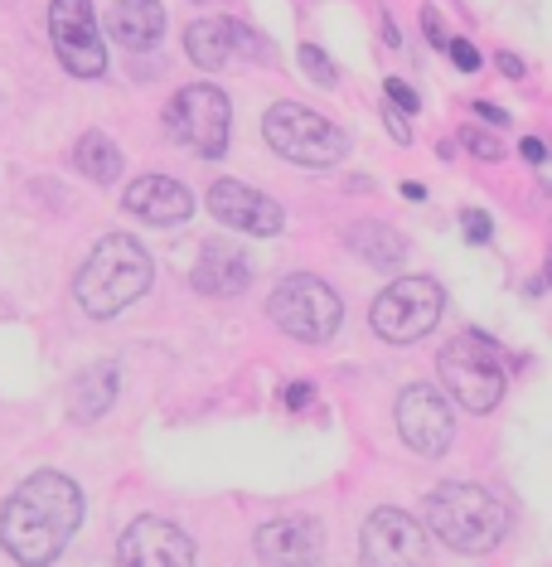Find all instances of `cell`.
Here are the masks:
<instances>
[{
  "mask_svg": "<svg viewBox=\"0 0 552 567\" xmlns=\"http://www.w3.org/2000/svg\"><path fill=\"white\" fill-rule=\"evenodd\" d=\"M83 524V490L63 471H39L0 509V543L20 567H49Z\"/></svg>",
  "mask_w": 552,
  "mask_h": 567,
  "instance_id": "6da1fadb",
  "label": "cell"
},
{
  "mask_svg": "<svg viewBox=\"0 0 552 567\" xmlns=\"http://www.w3.org/2000/svg\"><path fill=\"white\" fill-rule=\"evenodd\" d=\"M426 514V534H436L446 548L456 553H490L500 548L504 529H509V509L500 495H490L484 485H466V481H446L436 485L422 500Z\"/></svg>",
  "mask_w": 552,
  "mask_h": 567,
  "instance_id": "7a4b0ae2",
  "label": "cell"
},
{
  "mask_svg": "<svg viewBox=\"0 0 552 567\" xmlns=\"http://www.w3.org/2000/svg\"><path fill=\"white\" fill-rule=\"evenodd\" d=\"M145 287H151V253H145L137 238L107 233L87 253V263L78 267L73 297L93 321H107V315L127 311L131 301H141Z\"/></svg>",
  "mask_w": 552,
  "mask_h": 567,
  "instance_id": "3957f363",
  "label": "cell"
},
{
  "mask_svg": "<svg viewBox=\"0 0 552 567\" xmlns=\"http://www.w3.org/2000/svg\"><path fill=\"white\" fill-rule=\"evenodd\" d=\"M442 383L450 389V398H456L466 413H490V407H500L504 398V359L500 349H494V339L484 335H456L450 345L442 349Z\"/></svg>",
  "mask_w": 552,
  "mask_h": 567,
  "instance_id": "277c9868",
  "label": "cell"
},
{
  "mask_svg": "<svg viewBox=\"0 0 552 567\" xmlns=\"http://www.w3.org/2000/svg\"><path fill=\"white\" fill-rule=\"evenodd\" d=\"M262 131H267L277 155H286V161H296V165H310V170L344 161V151H349V136L334 127L330 117L301 107V102H277L262 117Z\"/></svg>",
  "mask_w": 552,
  "mask_h": 567,
  "instance_id": "5b68a950",
  "label": "cell"
},
{
  "mask_svg": "<svg viewBox=\"0 0 552 567\" xmlns=\"http://www.w3.org/2000/svg\"><path fill=\"white\" fill-rule=\"evenodd\" d=\"M442 311H446L442 281H432V277H398L392 287L378 291L368 321H374L378 339H388V345H412V339H422V335L436 331Z\"/></svg>",
  "mask_w": 552,
  "mask_h": 567,
  "instance_id": "8992f818",
  "label": "cell"
},
{
  "mask_svg": "<svg viewBox=\"0 0 552 567\" xmlns=\"http://www.w3.org/2000/svg\"><path fill=\"white\" fill-rule=\"evenodd\" d=\"M267 311H272V321L291 339H301V345H325V339L340 331V321H344L340 297H334L320 277H310V271H296V277L277 281Z\"/></svg>",
  "mask_w": 552,
  "mask_h": 567,
  "instance_id": "52a82bcc",
  "label": "cell"
},
{
  "mask_svg": "<svg viewBox=\"0 0 552 567\" xmlns=\"http://www.w3.org/2000/svg\"><path fill=\"white\" fill-rule=\"evenodd\" d=\"M228 121H233V107L213 83L179 88L175 102L165 107V127H171V136L179 146H189L195 155H204V161L228 151Z\"/></svg>",
  "mask_w": 552,
  "mask_h": 567,
  "instance_id": "ba28073f",
  "label": "cell"
},
{
  "mask_svg": "<svg viewBox=\"0 0 552 567\" xmlns=\"http://www.w3.org/2000/svg\"><path fill=\"white\" fill-rule=\"evenodd\" d=\"M359 558H364V567H426L432 563V534L416 524L408 509L383 505L364 519Z\"/></svg>",
  "mask_w": 552,
  "mask_h": 567,
  "instance_id": "9c48e42d",
  "label": "cell"
},
{
  "mask_svg": "<svg viewBox=\"0 0 552 567\" xmlns=\"http://www.w3.org/2000/svg\"><path fill=\"white\" fill-rule=\"evenodd\" d=\"M49 39L59 63L73 78H103L107 73V44L97 30L93 0H54L49 5Z\"/></svg>",
  "mask_w": 552,
  "mask_h": 567,
  "instance_id": "30bf717a",
  "label": "cell"
},
{
  "mask_svg": "<svg viewBox=\"0 0 552 567\" xmlns=\"http://www.w3.org/2000/svg\"><path fill=\"white\" fill-rule=\"evenodd\" d=\"M398 432L422 456H442L450 447V437H456V417H450L446 398L432 383H408L398 393Z\"/></svg>",
  "mask_w": 552,
  "mask_h": 567,
  "instance_id": "8fae6325",
  "label": "cell"
},
{
  "mask_svg": "<svg viewBox=\"0 0 552 567\" xmlns=\"http://www.w3.org/2000/svg\"><path fill=\"white\" fill-rule=\"evenodd\" d=\"M117 567H195V539L171 519H137L117 539Z\"/></svg>",
  "mask_w": 552,
  "mask_h": 567,
  "instance_id": "7c38bea8",
  "label": "cell"
},
{
  "mask_svg": "<svg viewBox=\"0 0 552 567\" xmlns=\"http://www.w3.org/2000/svg\"><path fill=\"white\" fill-rule=\"evenodd\" d=\"M209 213L219 223H228V229H243L252 238H277L286 229V213H281L277 199L257 195V189H247L243 180H213L209 189Z\"/></svg>",
  "mask_w": 552,
  "mask_h": 567,
  "instance_id": "4fadbf2b",
  "label": "cell"
},
{
  "mask_svg": "<svg viewBox=\"0 0 552 567\" xmlns=\"http://www.w3.org/2000/svg\"><path fill=\"white\" fill-rule=\"evenodd\" d=\"M257 558L262 567H320L325 534L306 514H281L257 529Z\"/></svg>",
  "mask_w": 552,
  "mask_h": 567,
  "instance_id": "5bb4252c",
  "label": "cell"
},
{
  "mask_svg": "<svg viewBox=\"0 0 552 567\" xmlns=\"http://www.w3.org/2000/svg\"><path fill=\"white\" fill-rule=\"evenodd\" d=\"M127 209L137 213L141 223H151V229H179V223L195 213V199H189V189L171 175H141L127 185Z\"/></svg>",
  "mask_w": 552,
  "mask_h": 567,
  "instance_id": "9a60e30c",
  "label": "cell"
},
{
  "mask_svg": "<svg viewBox=\"0 0 552 567\" xmlns=\"http://www.w3.org/2000/svg\"><path fill=\"white\" fill-rule=\"evenodd\" d=\"M247 281H252V267H247L243 247H233L228 238H209V243L199 247L195 291H204V297H238Z\"/></svg>",
  "mask_w": 552,
  "mask_h": 567,
  "instance_id": "2e32d148",
  "label": "cell"
},
{
  "mask_svg": "<svg viewBox=\"0 0 552 567\" xmlns=\"http://www.w3.org/2000/svg\"><path fill=\"white\" fill-rule=\"evenodd\" d=\"M185 49H189V59L204 68V73H213V68H228L233 49H262V44H257L238 20L213 15V20H195V25H189Z\"/></svg>",
  "mask_w": 552,
  "mask_h": 567,
  "instance_id": "e0dca14e",
  "label": "cell"
},
{
  "mask_svg": "<svg viewBox=\"0 0 552 567\" xmlns=\"http://www.w3.org/2000/svg\"><path fill=\"white\" fill-rule=\"evenodd\" d=\"M107 30L121 49L145 54L165 39V10H161V0H111Z\"/></svg>",
  "mask_w": 552,
  "mask_h": 567,
  "instance_id": "ac0fdd59",
  "label": "cell"
},
{
  "mask_svg": "<svg viewBox=\"0 0 552 567\" xmlns=\"http://www.w3.org/2000/svg\"><path fill=\"white\" fill-rule=\"evenodd\" d=\"M117 364H93L87 373H78L69 389V413L78 423H97L111 403H117Z\"/></svg>",
  "mask_w": 552,
  "mask_h": 567,
  "instance_id": "d6986e66",
  "label": "cell"
},
{
  "mask_svg": "<svg viewBox=\"0 0 552 567\" xmlns=\"http://www.w3.org/2000/svg\"><path fill=\"white\" fill-rule=\"evenodd\" d=\"M349 247L374 267H398L402 257H408V238H402L398 229H388V223H378V219L349 229Z\"/></svg>",
  "mask_w": 552,
  "mask_h": 567,
  "instance_id": "ffe728a7",
  "label": "cell"
},
{
  "mask_svg": "<svg viewBox=\"0 0 552 567\" xmlns=\"http://www.w3.org/2000/svg\"><path fill=\"white\" fill-rule=\"evenodd\" d=\"M73 165L83 170L87 180H97V185H111V180L121 175V151H117V141H107L103 131H87L83 141H78V151H73Z\"/></svg>",
  "mask_w": 552,
  "mask_h": 567,
  "instance_id": "44dd1931",
  "label": "cell"
},
{
  "mask_svg": "<svg viewBox=\"0 0 552 567\" xmlns=\"http://www.w3.org/2000/svg\"><path fill=\"white\" fill-rule=\"evenodd\" d=\"M301 63H306V73L320 88H334V68H330V59H325L320 49H315V44H301Z\"/></svg>",
  "mask_w": 552,
  "mask_h": 567,
  "instance_id": "7402d4cb",
  "label": "cell"
},
{
  "mask_svg": "<svg viewBox=\"0 0 552 567\" xmlns=\"http://www.w3.org/2000/svg\"><path fill=\"white\" fill-rule=\"evenodd\" d=\"M446 54L456 59V68H466V73H475L480 68V49L470 39H446Z\"/></svg>",
  "mask_w": 552,
  "mask_h": 567,
  "instance_id": "603a6c76",
  "label": "cell"
},
{
  "mask_svg": "<svg viewBox=\"0 0 552 567\" xmlns=\"http://www.w3.org/2000/svg\"><path fill=\"white\" fill-rule=\"evenodd\" d=\"M388 97L398 102L392 112H416V107H422V102H416V88H412V83H402V78H388Z\"/></svg>",
  "mask_w": 552,
  "mask_h": 567,
  "instance_id": "cb8c5ba5",
  "label": "cell"
},
{
  "mask_svg": "<svg viewBox=\"0 0 552 567\" xmlns=\"http://www.w3.org/2000/svg\"><path fill=\"white\" fill-rule=\"evenodd\" d=\"M460 229H466L470 243H484V238H490V213L466 209V213H460Z\"/></svg>",
  "mask_w": 552,
  "mask_h": 567,
  "instance_id": "d4e9b609",
  "label": "cell"
},
{
  "mask_svg": "<svg viewBox=\"0 0 552 567\" xmlns=\"http://www.w3.org/2000/svg\"><path fill=\"white\" fill-rule=\"evenodd\" d=\"M466 146H470L475 155H484V161H500V155H504V146L494 141V136H484V131H470V136H466Z\"/></svg>",
  "mask_w": 552,
  "mask_h": 567,
  "instance_id": "484cf974",
  "label": "cell"
},
{
  "mask_svg": "<svg viewBox=\"0 0 552 567\" xmlns=\"http://www.w3.org/2000/svg\"><path fill=\"white\" fill-rule=\"evenodd\" d=\"M383 121H388V131H392V141H398V146H408L412 141V127H408V117H398V112H383Z\"/></svg>",
  "mask_w": 552,
  "mask_h": 567,
  "instance_id": "4316f807",
  "label": "cell"
},
{
  "mask_svg": "<svg viewBox=\"0 0 552 567\" xmlns=\"http://www.w3.org/2000/svg\"><path fill=\"white\" fill-rule=\"evenodd\" d=\"M422 25H426V39H432V44H442V49H446V30H442V15H436L432 5L422 10Z\"/></svg>",
  "mask_w": 552,
  "mask_h": 567,
  "instance_id": "83f0119b",
  "label": "cell"
},
{
  "mask_svg": "<svg viewBox=\"0 0 552 567\" xmlns=\"http://www.w3.org/2000/svg\"><path fill=\"white\" fill-rule=\"evenodd\" d=\"M518 151H524V161H533V165H543V155H548V146L538 141V136H524L518 141Z\"/></svg>",
  "mask_w": 552,
  "mask_h": 567,
  "instance_id": "f1b7e54d",
  "label": "cell"
},
{
  "mask_svg": "<svg viewBox=\"0 0 552 567\" xmlns=\"http://www.w3.org/2000/svg\"><path fill=\"white\" fill-rule=\"evenodd\" d=\"M286 407H296V413H301V407H310V383H291V389H286Z\"/></svg>",
  "mask_w": 552,
  "mask_h": 567,
  "instance_id": "f546056e",
  "label": "cell"
},
{
  "mask_svg": "<svg viewBox=\"0 0 552 567\" xmlns=\"http://www.w3.org/2000/svg\"><path fill=\"white\" fill-rule=\"evenodd\" d=\"M500 68H504V73H509V78H518V73H524V63H518L514 54H500Z\"/></svg>",
  "mask_w": 552,
  "mask_h": 567,
  "instance_id": "4dcf8cb0",
  "label": "cell"
},
{
  "mask_svg": "<svg viewBox=\"0 0 552 567\" xmlns=\"http://www.w3.org/2000/svg\"><path fill=\"white\" fill-rule=\"evenodd\" d=\"M475 112H480L484 121H504V112H500V107H490V102H475Z\"/></svg>",
  "mask_w": 552,
  "mask_h": 567,
  "instance_id": "1f68e13d",
  "label": "cell"
}]
</instances>
